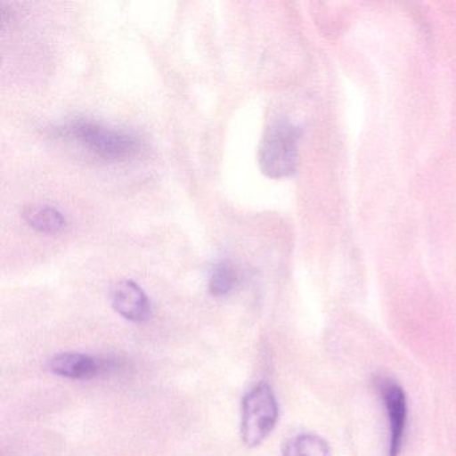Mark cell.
Segmentation results:
<instances>
[{
  "label": "cell",
  "mask_w": 456,
  "mask_h": 456,
  "mask_svg": "<svg viewBox=\"0 0 456 456\" xmlns=\"http://www.w3.org/2000/svg\"><path fill=\"white\" fill-rule=\"evenodd\" d=\"M50 370L55 375L74 380H87L100 375L103 370L102 362L87 354H61L50 360Z\"/></svg>",
  "instance_id": "8992f818"
},
{
  "label": "cell",
  "mask_w": 456,
  "mask_h": 456,
  "mask_svg": "<svg viewBox=\"0 0 456 456\" xmlns=\"http://www.w3.org/2000/svg\"><path fill=\"white\" fill-rule=\"evenodd\" d=\"M110 301L117 314L129 322H143L151 314V301L142 288L132 280H122L111 288Z\"/></svg>",
  "instance_id": "5b68a950"
},
{
  "label": "cell",
  "mask_w": 456,
  "mask_h": 456,
  "mask_svg": "<svg viewBox=\"0 0 456 456\" xmlns=\"http://www.w3.org/2000/svg\"><path fill=\"white\" fill-rule=\"evenodd\" d=\"M277 419L279 404L271 386L258 384L242 400V442L248 447H257L273 431Z\"/></svg>",
  "instance_id": "3957f363"
},
{
  "label": "cell",
  "mask_w": 456,
  "mask_h": 456,
  "mask_svg": "<svg viewBox=\"0 0 456 456\" xmlns=\"http://www.w3.org/2000/svg\"><path fill=\"white\" fill-rule=\"evenodd\" d=\"M22 216L31 228L42 233H60L66 226L62 213L50 205H28L23 209Z\"/></svg>",
  "instance_id": "52a82bcc"
},
{
  "label": "cell",
  "mask_w": 456,
  "mask_h": 456,
  "mask_svg": "<svg viewBox=\"0 0 456 456\" xmlns=\"http://www.w3.org/2000/svg\"><path fill=\"white\" fill-rule=\"evenodd\" d=\"M282 456H330V450L319 435L301 434L285 443Z\"/></svg>",
  "instance_id": "ba28073f"
},
{
  "label": "cell",
  "mask_w": 456,
  "mask_h": 456,
  "mask_svg": "<svg viewBox=\"0 0 456 456\" xmlns=\"http://www.w3.org/2000/svg\"><path fill=\"white\" fill-rule=\"evenodd\" d=\"M54 133L60 140L76 145L77 149L100 161H124L141 151V141L135 135L89 119L69 122L55 127Z\"/></svg>",
  "instance_id": "6da1fadb"
},
{
  "label": "cell",
  "mask_w": 456,
  "mask_h": 456,
  "mask_svg": "<svg viewBox=\"0 0 456 456\" xmlns=\"http://www.w3.org/2000/svg\"><path fill=\"white\" fill-rule=\"evenodd\" d=\"M300 135V129L290 122H274L258 151L261 172L274 180L292 175L297 169Z\"/></svg>",
  "instance_id": "7a4b0ae2"
},
{
  "label": "cell",
  "mask_w": 456,
  "mask_h": 456,
  "mask_svg": "<svg viewBox=\"0 0 456 456\" xmlns=\"http://www.w3.org/2000/svg\"><path fill=\"white\" fill-rule=\"evenodd\" d=\"M237 282V274L233 266L226 263L218 264L213 269L209 279L210 293L215 296L228 295Z\"/></svg>",
  "instance_id": "9c48e42d"
},
{
  "label": "cell",
  "mask_w": 456,
  "mask_h": 456,
  "mask_svg": "<svg viewBox=\"0 0 456 456\" xmlns=\"http://www.w3.org/2000/svg\"><path fill=\"white\" fill-rule=\"evenodd\" d=\"M389 421L388 456H399L407 423V399L402 387L391 380L379 384Z\"/></svg>",
  "instance_id": "277c9868"
}]
</instances>
